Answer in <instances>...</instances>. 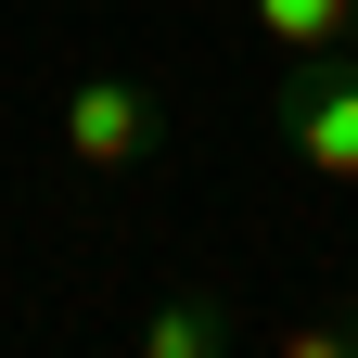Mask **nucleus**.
Masks as SVG:
<instances>
[{"instance_id":"obj_1","label":"nucleus","mask_w":358,"mask_h":358,"mask_svg":"<svg viewBox=\"0 0 358 358\" xmlns=\"http://www.w3.org/2000/svg\"><path fill=\"white\" fill-rule=\"evenodd\" d=\"M64 154L90 179H128V166H154L166 154V90L154 77H128V64H90L64 90Z\"/></svg>"},{"instance_id":"obj_2","label":"nucleus","mask_w":358,"mask_h":358,"mask_svg":"<svg viewBox=\"0 0 358 358\" xmlns=\"http://www.w3.org/2000/svg\"><path fill=\"white\" fill-rule=\"evenodd\" d=\"M282 154L358 179V38L345 52H282Z\"/></svg>"},{"instance_id":"obj_3","label":"nucleus","mask_w":358,"mask_h":358,"mask_svg":"<svg viewBox=\"0 0 358 358\" xmlns=\"http://www.w3.org/2000/svg\"><path fill=\"white\" fill-rule=\"evenodd\" d=\"M128 345L141 358H231L243 345V307L231 294H154L141 320H128Z\"/></svg>"},{"instance_id":"obj_4","label":"nucleus","mask_w":358,"mask_h":358,"mask_svg":"<svg viewBox=\"0 0 358 358\" xmlns=\"http://www.w3.org/2000/svg\"><path fill=\"white\" fill-rule=\"evenodd\" d=\"M268 52H345L358 38V0H243Z\"/></svg>"},{"instance_id":"obj_5","label":"nucleus","mask_w":358,"mask_h":358,"mask_svg":"<svg viewBox=\"0 0 358 358\" xmlns=\"http://www.w3.org/2000/svg\"><path fill=\"white\" fill-rule=\"evenodd\" d=\"M345 333H358V307H345Z\"/></svg>"}]
</instances>
